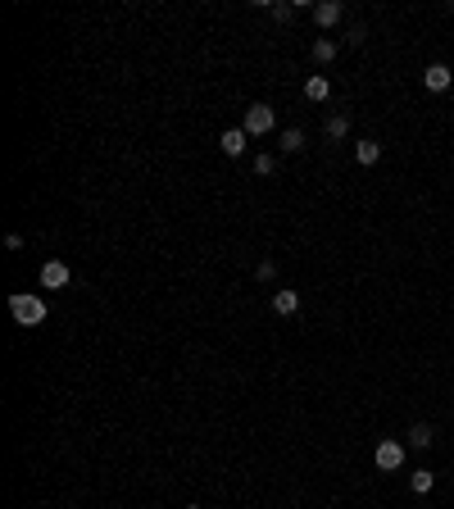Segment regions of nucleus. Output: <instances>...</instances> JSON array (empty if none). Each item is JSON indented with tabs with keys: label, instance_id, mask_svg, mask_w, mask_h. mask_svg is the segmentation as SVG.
<instances>
[{
	"label": "nucleus",
	"instance_id": "1",
	"mask_svg": "<svg viewBox=\"0 0 454 509\" xmlns=\"http://www.w3.org/2000/svg\"><path fill=\"white\" fill-rule=\"evenodd\" d=\"M10 314L19 318L23 327H37L46 318V300H41V296H28V291H14L10 296Z\"/></svg>",
	"mask_w": 454,
	"mask_h": 509
},
{
	"label": "nucleus",
	"instance_id": "2",
	"mask_svg": "<svg viewBox=\"0 0 454 509\" xmlns=\"http://www.w3.org/2000/svg\"><path fill=\"white\" fill-rule=\"evenodd\" d=\"M273 123H277L273 105H250L246 109V137H264V132H273Z\"/></svg>",
	"mask_w": 454,
	"mask_h": 509
},
{
	"label": "nucleus",
	"instance_id": "3",
	"mask_svg": "<svg viewBox=\"0 0 454 509\" xmlns=\"http://www.w3.org/2000/svg\"><path fill=\"white\" fill-rule=\"evenodd\" d=\"M373 464H377L382 473H395V468L404 464V445L400 441H382L377 450H373Z\"/></svg>",
	"mask_w": 454,
	"mask_h": 509
},
{
	"label": "nucleus",
	"instance_id": "4",
	"mask_svg": "<svg viewBox=\"0 0 454 509\" xmlns=\"http://www.w3.org/2000/svg\"><path fill=\"white\" fill-rule=\"evenodd\" d=\"M68 278H73V273H68L64 260H46V264H41V287H46V291H59V287H68Z\"/></svg>",
	"mask_w": 454,
	"mask_h": 509
},
{
	"label": "nucleus",
	"instance_id": "5",
	"mask_svg": "<svg viewBox=\"0 0 454 509\" xmlns=\"http://www.w3.org/2000/svg\"><path fill=\"white\" fill-rule=\"evenodd\" d=\"M218 151L232 155V160H237V155H246V128H227L223 141H218Z\"/></svg>",
	"mask_w": 454,
	"mask_h": 509
},
{
	"label": "nucleus",
	"instance_id": "6",
	"mask_svg": "<svg viewBox=\"0 0 454 509\" xmlns=\"http://www.w3.org/2000/svg\"><path fill=\"white\" fill-rule=\"evenodd\" d=\"M450 68H445V64H427V73H422V87H427V91H445V87H450Z\"/></svg>",
	"mask_w": 454,
	"mask_h": 509
},
{
	"label": "nucleus",
	"instance_id": "7",
	"mask_svg": "<svg viewBox=\"0 0 454 509\" xmlns=\"http://www.w3.org/2000/svg\"><path fill=\"white\" fill-rule=\"evenodd\" d=\"M314 23H318V28H336V23H341V5H336V0H318V5H314Z\"/></svg>",
	"mask_w": 454,
	"mask_h": 509
},
{
	"label": "nucleus",
	"instance_id": "8",
	"mask_svg": "<svg viewBox=\"0 0 454 509\" xmlns=\"http://www.w3.org/2000/svg\"><path fill=\"white\" fill-rule=\"evenodd\" d=\"M273 309H277V314H295V309H300V291L277 287V291H273Z\"/></svg>",
	"mask_w": 454,
	"mask_h": 509
},
{
	"label": "nucleus",
	"instance_id": "9",
	"mask_svg": "<svg viewBox=\"0 0 454 509\" xmlns=\"http://www.w3.org/2000/svg\"><path fill=\"white\" fill-rule=\"evenodd\" d=\"M304 96L314 100V105H323V100L332 96V82H327L323 73H314V77H309V82H304Z\"/></svg>",
	"mask_w": 454,
	"mask_h": 509
},
{
	"label": "nucleus",
	"instance_id": "10",
	"mask_svg": "<svg viewBox=\"0 0 454 509\" xmlns=\"http://www.w3.org/2000/svg\"><path fill=\"white\" fill-rule=\"evenodd\" d=\"M432 441H436V436H432L427 423H413V428H409V445H413V450H427Z\"/></svg>",
	"mask_w": 454,
	"mask_h": 509
},
{
	"label": "nucleus",
	"instance_id": "11",
	"mask_svg": "<svg viewBox=\"0 0 454 509\" xmlns=\"http://www.w3.org/2000/svg\"><path fill=\"white\" fill-rule=\"evenodd\" d=\"M355 160L359 164H377L382 160V146H377V141H355Z\"/></svg>",
	"mask_w": 454,
	"mask_h": 509
},
{
	"label": "nucleus",
	"instance_id": "12",
	"mask_svg": "<svg viewBox=\"0 0 454 509\" xmlns=\"http://www.w3.org/2000/svg\"><path fill=\"white\" fill-rule=\"evenodd\" d=\"M282 151H286V155L304 151V128H286V132H282Z\"/></svg>",
	"mask_w": 454,
	"mask_h": 509
},
{
	"label": "nucleus",
	"instance_id": "13",
	"mask_svg": "<svg viewBox=\"0 0 454 509\" xmlns=\"http://www.w3.org/2000/svg\"><path fill=\"white\" fill-rule=\"evenodd\" d=\"M327 137H332V141L350 137V119H346V114H332V119H327Z\"/></svg>",
	"mask_w": 454,
	"mask_h": 509
},
{
	"label": "nucleus",
	"instance_id": "14",
	"mask_svg": "<svg viewBox=\"0 0 454 509\" xmlns=\"http://www.w3.org/2000/svg\"><path fill=\"white\" fill-rule=\"evenodd\" d=\"M314 59H318V64H332V59H336V41H332V37H318V41H314Z\"/></svg>",
	"mask_w": 454,
	"mask_h": 509
},
{
	"label": "nucleus",
	"instance_id": "15",
	"mask_svg": "<svg viewBox=\"0 0 454 509\" xmlns=\"http://www.w3.org/2000/svg\"><path fill=\"white\" fill-rule=\"evenodd\" d=\"M409 487H413V491H418V496H427V491H432V487H436V473H427V468H418V473H413V477H409Z\"/></svg>",
	"mask_w": 454,
	"mask_h": 509
},
{
	"label": "nucleus",
	"instance_id": "16",
	"mask_svg": "<svg viewBox=\"0 0 454 509\" xmlns=\"http://www.w3.org/2000/svg\"><path fill=\"white\" fill-rule=\"evenodd\" d=\"M255 173H259V177L277 173V160H273V155H259V160H255Z\"/></svg>",
	"mask_w": 454,
	"mask_h": 509
},
{
	"label": "nucleus",
	"instance_id": "17",
	"mask_svg": "<svg viewBox=\"0 0 454 509\" xmlns=\"http://www.w3.org/2000/svg\"><path fill=\"white\" fill-rule=\"evenodd\" d=\"M268 10H273V19H277V23H286L295 14V5H268Z\"/></svg>",
	"mask_w": 454,
	"mask_h": 509
},
{
	"label": "nucleus",
	"instance_id": "18",
	"mask_svg": "<svg viewBox=\"0 0 454 509\" xmlns=\"http://www.w3.org/2000/svg\"><path fill=\"white\" fill-rule=\"evenodd\" d=\"M255 273H259L264 282H273V273H277V269H273V260H264V264H259V269H255Z\"/></svg>",
	"mask_w": 454,
	"mask_h": 509
},
{
	"label": "nucleus",
	"instance_id": "19",
	"mask_svg": "<svg viewBox=\"0 0 454 509\" xmlns=\"http://www.w3.org/2000/svg\"><path fill=\"white\" fill-rule=\"evenodd\" d=\"M186 509H200V505H186Z\"/></svg>",
	"mask_w": 454,
	"mask_h": 509
}]
</instances>
